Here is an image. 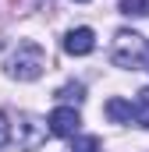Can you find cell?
<instances>
[{"label": "cell", "mask_w": 149, "mask_h": 152, "mask_svg": "<svg viewBox=\"0 0 149 152\" xmlns=\"http://www.w3.org/2000/svg\"><path fill=\"white\" fill-rule=\"evenodd\" d=\"M46 134H50V120H43V117H36V113H18V131H14L18 149L36 152L39 145L46 142Z\"/></svg>", "instance_id": "3"}, {"label": "cell", "mask_w": 149, "mask_h": 152, "mask_svg": "<svg viewBox=\"0 0 149 152\" xmlns=\"http://www.w3.org/2000/svg\"><path fill=\"white\" fill-rule=\"evenodd\" d=\"M82 92H85V88H82V85L74 81V85H64V88H60L57 96H60V99H68V103H82V99H85Z\"/></svg>", "instance_id": "10"}, {"label": "cell", "mask_w": 149, "mask_h": 152, "mask_svg": "<svg viewBox=\"0 0 149 152\" xmlns=\"http://www.w3.org/2000/svg\"><path fill=\"white\" fill-rule=\"evenodd\" d=\"M107 117H110L114 124H131L135 120V103H128V99H107Z\"/></svg>", "instance_id": "6"}, {"label": "cell", "mask_w": 149, "mask_h": 152, "mask_svg": "<svg viewBox=\"0 0 149 152\" xmlns=\"http://www.w3.org/2000/svg\"><path fill=\"white\" fill-rule=\"evenodd\" d=\"M135 124L149 127V85L139 92V99H135Z\"/></svg>", "instance_id": "7"}, {"label": "cell", "mask_w": 149, "mask_h": 152, "mask_svg": "<svg viewBox=\"0 0 149 152\" xmlns=\"http://www.w3.org/2000/svg\"><path fill=\"white\" fill-rule=\"evenodd\" d=\"M92 50H96V32H92L89 25L71 28V32L64 36V53H68V57H89Z\"/></svg>", "instance_id": "5"}, {"label": "cell", "mask_w": 149, "mask_h": 152, "mask_svg": "<svg viewBox=\"0 0 149 152\" xmlns=\"http://www.w3.org/2000/svg\"><path fill=\"white\" fill-rule=\"evenodd\" d=\"M46 120H50V134H57V138H74L82 127V117L74 106H57Z\"/></svg>", "instance_id": "4"}, {"label": "cell", "mask_w": 149, "mask_h": 152, "mask_svg": "<svg viewBox=\"0 0 149 152\" xmlns=\"http://www.w3.org/2000/svg\"><path fill=\"white\" fill-rule=\"evenodd\" d=\"M71 152H100V138L96 134H74L71 138Z\"/></svg>", "instance_id": "9"}, {"label": "cell", "mask_w": 149, "mask_h": 152, "mask_svg": "<svg viewBox=\"0 0 149 152\" xmlns=\"http://www.w3.org/2000/svg\"><path fill=\"white\" fill-rule=\"evenodd\" d=\"M110 60H114V67H121V71H139V67L149 71V39L131 32V28H121L114 36Z\"/></svg>", "instance_id": "1"}, {"label": "cell", "mask_w": 149, "mask_h": 152, "mask_svg": "<svg viewBox=\"0 0 149 152\" xmlns=\"http://www.w3.org/2000/svg\"><path fill=\"white\" fill-rule=\"evenodd\" d=\"M43 67H46V50L39 42H32V39L18 42L11 50V57L4 60V71H7V78H14V81H36L43 75Z\"/></svg>", "instance_id": "2"}, {"label": "cell", "mask_w": 149, "mask_h": 152, "mask_svg": "<svg viewBox=\"0 0 149 152\" xmlns=\"http://www.w3.org/2000/svg\"><path fill=\"white\" fill-rule=\"evenodd\" d=\"M74 4H85V0H74Z\"/></svg>", "instance_id": "12"}, {"label": "cell", "mask_w": 149, "mask_h": 152, "mask_svg": "<svg viewBox=\"0 0 149 152\" xmlns=\"http://www.w3.org/2000/svg\"><path fill=\"white\" fill-rule=\"evenodd\" d=\"M121 14H128V18H149V0H121Z\"/></svg>", "instance_id": "8"}, {"label": "cell", "mask_w": 149, "mask_h": 152, "mask_svg": "<svg viewBox=\"0 0 149 152\" xmlns=\"http://www.w3.org/2000/svg\"><path fill=\"white\" fill-rule=\"evenodd\" d=\"M11 142V124H7V117H4V110H0V149Z\"/></svg>", "instance_id": "11"}]
</instances>
